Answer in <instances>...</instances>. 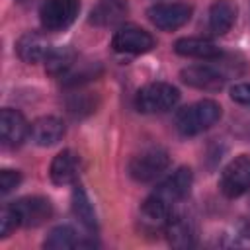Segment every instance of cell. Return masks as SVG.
I'll use <instances>...</instances> for the list:
<instances>
[{
	"mask_svg": "<svg viewBox=\"0 0 250 250\" xmlns=\"http://www.w3.org/2000/svg\"><path fill=\"white\" fill-rule=\"evenodd\" d=\"M193 174L188 166H180L170 176H166L143 201L141 205V223L146 230H162L172 215V209L182 201L191 188Z\"/></svg>",
	"mask_w": 250,
	"mask_h": 250,
	"instance_id": "6da1fadb",
	"label": "cell"
},
{
	"mask_svg": "<svg viewBox=\"0 0 250 250\" xmlns=\"http://www.w3.org/2000/svg\"><path fill=\"white\" fill-rule=\"evenodd\" d=\"M221 115H223V111L217 102L199 100L195 104L182 107L174 117V125L180 135L193 137V135H199V133L211 129L221 119Z\"/></svg>",
	"mask_w": 250,
	"mask_h": 250,
	"instance_id": "7a4b0ae2",
	"label": "cell"
},
{
	"mask_svg": "<svg viewBox=\"0 0 250 250\" xmlns=\"http://www.w3.org/2000/svg\"><path fill=\"white\" fill-rule=\"evenodd\" d=\"M180 100L176 86L168 82H150L137 92L135 107L141 113H164L172 109Z\"/></svg>",
	"mask_w": 250,
	"mask_h": 250,
	"instance_id": "3957f363",
	"label": "cell"
},
{
	"mask_svg": "<svg viewBox=\"0 0 250 250\" xmlns=\"http://www.w3.org/2000/svg\"><path fill=\"white\" fill-rule=\"evenodd\" d=\"M170 166V156L160 146H148L129 160V176L135 182H152Z\"/></svg>",
	"mask_w": 250,
	"mask_h": 250,
	"instance_id": "277c9868",
	"label": "cell"
},
{
	"mask_svg": "<svg viewBox=\"0 0 250 250\" xmlns=\"http://www.w3.org/2000/svg\"><path fill=\"white\" fill-rule=\"evenodd\" d=\"M80 12V0H45L39 8L41 25L47 31L66 29Z\"/></svg>",
	"mask_w": 250,
	"mask_h": 250,
	"instance_id": "5b68a950",
	"label": "cell"
},
{
	"mask_svg": "<svg viewBox=\"0 0 250 250\" xmlns=\"http://www.w3.org/2000/svg\"><path fill=\"white\" fill-rule=\"evenodd\" d=\"M219 188L230 199L240 197L242 193H246L250 189V156L248 154H240V156L232 158L223 168Z\"/></svg>",
	"mask_w": 250,
	"mask_h": 250,
	"instance_id": "8992f818",
	"label": "cell"
},
{
	"mask_svg": "<svg viewBox=\"0 0 250 250\" xmlns=\"http://www.w3.org/2000/svg\"><path fill=\"white\" fill-rule=\"evenodd\" d=\"M191 6L184 2H170V4H154L146 10L148 20L154 27L162 31H174L189 21L191 18Z\"/></svg>",
	"mask_w": 250,
	"mask_h": 250,
	"instance_id": "52a82bcc",
	"label": "cell"
},
{
	"mask_svg": "<svg viewBox=\"0 0 250 250\" xmlns=\"http://www.w3.org/2000/svg\"><path fill=\"white\" fill-rule=\"evenodd\" d=\"M20 219V227H39L47 223L53 215V205L47 197L41 195H27L20 197L10 203Z\"/></svg>",
	"mask_w": 250,
	"mask_h": 250,
	"instance_id": "ba28073f",
	"label": "cell"
},
{
	"mask_svg": "<svg viewBox=\"0 0 250 250\" xmlns=\"http://www.w3.org/2000/svg\"><path fill=\"white\" fill-rule=\"evenodd\" d=\"M111 47L117 53H129V55H143L148 53L154 47V37L137 25H125L119 27L111 37Z\"/></svg>",
	"mask_w": 250,
	"mask_h": 250,
	"instance_id": "9c48e42d",
	"label": "cell"
},
{
	"mask_svg": "<svg viewBox=\"0 0 250 250\" xmlns=\"http://www.w3.org/2000/svg\"><path fill=\"white\" fill-rule=\"evenodd\" d=\"M180 78L188 86L197 88V90H207V92L221 90L227 82V74L223 72V68H219L215 64H205V62L186 66L180 72Z\"/></svg>",
	"mask_w": 250,
	"mask_h": 250,
	"instance_id": "30bf717a",
	"label": "cell"
},
{
	"mask_svg": "<svg viewBox=\"0 0 250 250\" xmlns=\"http://www.w3.org/2000/svg\"><path fill=\"white\" fill-rule=\"evenodd\" d=\"M29 137V123L18 109L4 107L0 113V141L6 148L20 146Z\"/></svg>",
	"mask_w": 250,
	"mask_h": 250,
	"instance_id": "8fae6325",
	"label": "cell"
},
{
	"mask_svg": "<svg viewBox=\"0 0 250 250\" xmlns=\"http://www.w3.org/2000/svg\"><path fill=\"white\" fill-rule=\"evenodd\" d=\"M51 49L53 47L49 45L47 37L39 31H25L16 43L18 57L27 64H35V62L45 61Z\"/></svg>",
	"mask_w": 250,
	"mask_h": 250,
	"instance_id": "7c38bea8",
	"label": "cell"
},
{
	"mask_svg": "<svg viewBox=\"0 0 250 250\" xmlns=\"http://www.w3.org/2000/svg\"><path fill=\"white\" fill-rule=\"evenodd\" d=\"M64 135V123L55 115H43L29 125V139L39 146H53Z\"/></svg>",
	"mask_w": 250,
	"mask_h": 250,
	"instance_id": "4fadbf2b",
	"label": "cell"
},
{
	"mask_svg": "<svg viewBox=\"0 0 250 250\" xmlns=\"http://www.w3.org/2000/svg\"><path fill=\"white\" fill-rule=\"evenodd\" d=\"M78 174H80V158L76 152H72L68 148L61 150L53 158L51 168H49V178L57 186H66V184L76 182Z\"/></svg>",
	"mask_w": 250,
	"mask_h": 250,
	"instance_id": "5bb4252c",
	"label": "cell"
},
{
	"mask_svg": "<svg viewBox=\"0 0 250 250\" xmlns=\"http://www.w3.org/2000/svg\"><path fill=\"white\" fill-rule=\"evenodd\" d=\"M129 14L127 0H98L90 12V23L98 27H111L125 20Z\"/></svg>",
	"mask_w": 250,
	"mask_h": 250,
	"instance_id": "9a60e30c",
	"label": "cell"
},
{
	"mask_svg": "<svg viewBox=\"0 0 250 250\" xmlns=\"http://www.w3.org/2000/svg\"><path fill=\"white\" fill-rule=\"evenodd\" d=\"M164 234L168 238V242L176 248H188L195 244V227L191 223L189 217L186 215H170L166 227H164Z\"/></svg>",
	"mask_w": 250,
	"mask_h": 250,
	"instance_id": "2e32d148",
	"label": "cell"
},
{
	"mask_svg": "<svg viewBox=\"0 0 250 250\" xmlns=\"http://www.w3.org/2000/svg\"><path fill=\"white\" fill-rule=\"evenodd\" d=\"M238 16V8L232 0H215L209 8V29L215 35H225L230 31Z\"/></svg>",
	"mask_w": 250,
	"mask_h": 250,
	"instance_id": "e0dca14e",
	"label": "cell"
},
{
	"mask_svg": "<svg viewBox=\"0 0 250 250\" xmlns=\"http://www.w3.org/2000/svg\"><path fill=\"white\" fill-rule=\"evenodd\" d=\"M174 51L180 57H191V59H217L221 57V49L201 37H182L174 43Z\"/></svg>",
	"mask_w": 250,
	"mask_h": 250,
	"instance_id": "ac0fdd59",
	"label": "cell"
},
{
	"mask_svg": "<svg viewBox=\"0 0 250 250\" xmlns=\"http://www.w3.org/2000/svg\"><path fill=\"white\" fill-rule=\"evenodd\" d=\"M45 248L49 250H66V248H82V246H94V240H82L74 229L66 227V225H59L55 227L45 242H43Z\"/></svg>",
	"mask_w": 250,
	"mask_h": 250,
	"instance_id": "d6986e66",
	"label": "cell"
},
{
	"mask_svg": "<svg viewBox=\"0 0 250 250\" xmlns=\"http://www.w3.org/2000/svg\"><path fill=\"white\" fill-rule=\"evenodd\" d=\"M74 61H76V53L70 47H53L43 62H45V70L51 76H62L72 68Z\"/></svg>",
	"mask_w": 250,
	"mask_h": 250,
	"instance_id": "ffe728a7",
	"label": "cell"
},
{
	"mask_svg": "<svg viewBox=\"0 0 250 250\" xmlns=\"http://www.w3.org/2000/svg\"><path fill=\"white\" fill-rule=\"evenodd\" d=\"M72 211L76 215V219L82 223V227L90 232H94L98 229V221H96V213H94V207L86 195V191L76 186L74 191H72Z\"/></svg>",
	"mask_w": 250,
	"mask_h": 250,
	"instance_id": "44dd1931",
	"label": "cell"
},
{
	"mask_svg": "<svg viewBox=\"0 0 250 250\" xmlns=\"http://www.w3.org/2000/svg\"><path fill=\"white\" fill-rule=\"evenodd\" d=\"M18 227H20V219H18L16 211L12 209V205L8 203V205L2 209V213H0V236H2V238L10 236Z\"/></svg>",
	"mask_w": 250,
	"mask_h": 250,
	"instance_id": "7402d4cb",
	"label": "cell"
},
{
	"mask_svg": "<svg viewBox=\"0 0 250 250\" xmlns=\"http://www.w3.org/2000/svg\"><path fill=\"white\" fill-rule=\"evenodd\" d=\"M21 182V174L18 170H2L0 172V191L10 193L14 188H18Z\"/></svg>",
	"mask_w": 250,
	"mask_h": 250,
	"instance_id": "603a6c76",
	"label": "cell"
},
{
	"mask_svg": "<svg viewBox=\"0 0 250 250\" xmlns=\"http://www.w3.org/2000/svg\"><path fill=\"white\" fill-rule=\"evenodd\" d=\"M230 100L250 107V82H240L230 88Z\"/></svg>",
	"mask_w": 250,
	"mask_h": 250,
	"instance_id": "cb8c5ba5",
	"label": "cell"
}]
</instances>
